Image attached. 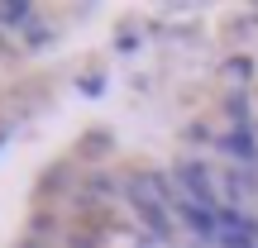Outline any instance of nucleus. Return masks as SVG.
<instances>
[{
  "label": "nucleus",
  "mask_w": 258,
  "mask_h": 248,
  "mask_svg": "<svg viewBox=\"0 0 258 248\" xmlns=\"http://www.w3.org/2000/svg\"><path fill=\"white\" fill-rule=\"evenodd\" d=\"M134 205L148 215V224L153 229H167V205H163V191H158V182H134Z\"/></svg>",
  "instance_id": "obj_1"
}]
</instances>
